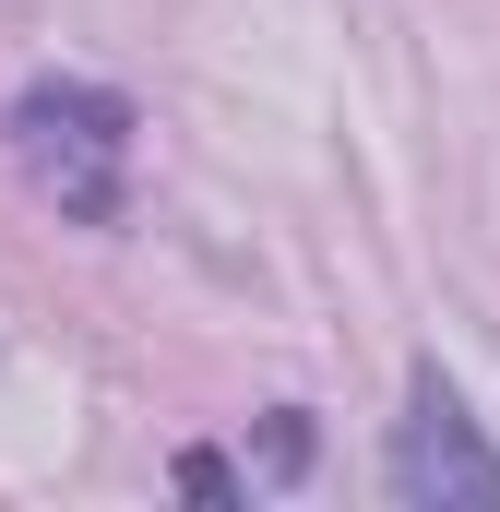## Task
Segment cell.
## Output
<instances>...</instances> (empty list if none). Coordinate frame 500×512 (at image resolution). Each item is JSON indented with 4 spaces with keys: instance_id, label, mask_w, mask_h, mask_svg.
I'll use <instances>...</instances> for the list:
<instances>
[{
    "instance_id": "cell-1",
    "label": "cell",
    "mask_w": 500,
    "mask_h": 512,
    "mask_svg": "<svg viewBox=\"0 0 500 512\" xmlns=\"http://www.w3.org/2000/svg\"><path fill=\"white\" fill-rule=\"evenodd\" d=\"M12 167H24V191L36 203H60L72 227H108L131 203V96H108V84H24L12 96Z\"/></svg>"
},
{
    "instance_id": "cell-2",
    "label": "cell",
    "mask_w": 500,
    "mask_h": 512,
    "mask_svg": "<svg viewBox=\"0 0 500 512\" xmlns=\"http://www.w3.org/2000/svg\"><path fill=\"white\" fill-rule=\"evenodd\" d=\"M381 477H393V501H405V512H465V501H489V512H500V453L477 441L465 393L441 382V370H417L405 417H393V453H381Z\"/></svg>"
},
{
    "instance_id": "cell-3",
    "label": "cell",
    "mask_w": 500,
    "mask_h": 512,
    "mask_svg": "<svg viewBox=\"0 0 500 512\" xmlns=\"http://www.w3.org/2000/svg\"><path fill=\"white\" fill-rule=\"evenodd\" d=\"M179 489H191V501H239V465H215V453H179Z\"/></svg>"
}]
</instances>
